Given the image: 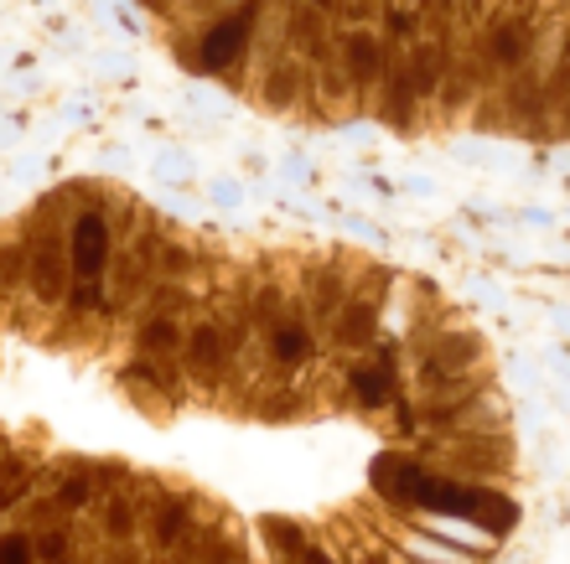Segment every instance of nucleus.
<instances>
[{"label": "nucleus", "instance_id": "f257e3e1", "mask_svg": "<svg viewBox=\"0 0 570 564\" xmlns=\"http://www.w3.org/2000/svg\"><path fill=\"white\" fill-rule=\"evenodd\" d=\"M73 202L68 187L47 192L37 208L16 224V238L27 249V300L37 311L58 316L68 306V290H73V259H68V228H73V212H62Z\"/></svg>", "mask_w": 570, "mask_h": 564}, {"label": "nucleus", "instance_id": "f03ea898", "mask_svg": "<svg viewBox=\"0 0 570 564\" xmlns=\"http://www.w3.org/2000/svg\"><path fill=\"white\" fill-rule=\"evenodd\" d=\"M120 388H125V399L136 404V409H146V415H156V419H171L181 404L193 399V384H187L181 363H161V357H136V353L125 357Z\"/></svg>", "mask_w": 570, "mask_h": 564}, {"label": "nucleus", "instance_id": "7ed1b4c3", "mask_svg": "<svg viewBox=\"0 0 570 564\" xmlns=\"http://www.w3.org/2000/svg\"><path fill=\"white\" fill-rule=\"evenodd\" d=\"M0 564H37V554H31V538L16 534V528H0Z\"/></svg>", "mask_w": 570, "mask_h": 564}]
</instances>
